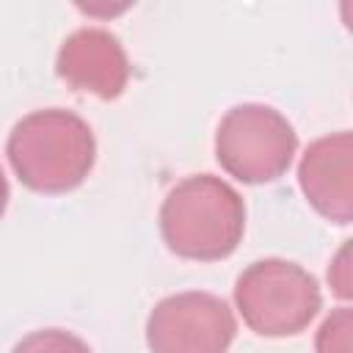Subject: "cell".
Returning a JSON list of instances; mask_svg holds the SVG:
<instances>
[{"label":"cell","mask_w":353,"mask_h":353,"mask_svg":"<svg viewBox=\"0 0 353 353\" xmlns=\"http://www.w3.org/2000/svg\"><path fill=\"white\" fill-rule=\"evenodd\" d=\"M17 179L44 196H61L85 182L97 160V141L88 121L63 108H44L22 116L6 143Z\"/></svg>","instance_id":"6da1fadb"},{"label":"cell","mask_w":353,"mask_h":353,"mask_svg":"<svg viewBox=\"0 0 353 353\" xmlns=\"http://www.w3.org/2000/svg\"><path fill=\"white\" fill-rule=\"evenodd\" d=\"M160 234L171 254L218 262L234 254L245 232V201L221 176L190 174L160 204Z\"/></svg>","instance_id":"7a4b0ae2"},{"label":"cell","mask_w":353,"mask_h":353,"mask_svg":"<svg viewBox=\"0 0 353 353\" xmlns=\"http://www.w3.org/2000/svg\"><path fill=\"white\" fill-rule=\"evenodd\" d=\"M234 303L243 323L259 336H295L320 312L317 279L279 256L251 262L234 281Z\"/></svg>","instance_id":"3957f363"},{"label":"cell","mask_w":353,"mask_h":353,"mask_svg":"<svg viewBox=\"0 0 353 353\" xmlns=\"http://www.w3.org/2000/svg\"><path fill=\"white\" fill-rule=\"evenodd\" d=\"M298 152V132L270 105L243 102L226 110L215 132V157L221 168L245 182H276L292 165Z\"/></svg>","instance_id":"277c9868"},{"label":"cell","mask_w":353,"mask_h":353,"mask_svg":"<svg viewBox=\"0 0 353 353\" xmlns=\"http://www.w3.org/2000/svg\"><path fill=\"white\" fill-rule=\"evenodd\" d=\"M234 334L237 320L229 303L201 290L168 295L146 317L152 353H226Z\"/></svg>","instance_id":"5b68a950"},{"label":"cell","mask_w":353,"mask_h":353,"mask_svg":"<svg viewBox=\"0 0 353 353\" xmlns=\"http://www.w3.org/2000/svg\"><path fill=\"white\" fill-rule=\"evenodd\" d=\"M58 77L99 99H116L130 83V61L119 41L105 28H77L69 33L55 58Z\"/></svg>","instance_id":"8992f818"},{"label":"cell","mask_w":353,"mask_h":353,"mask_svg":"<svg viewBox=\"0 0 353 353\" xmlns=\"http://www.w3.org/2000/svg\"><path fill=\"white\" fill-rule=\"evenodd\" d=\"M298 185L306 201L328 221H353V135L339 130L312 141L298 163Z\"/></svg>","instance_id":"52a82bcc"},{"label":"cell","mask_w":353,"mask_h":353,"mask_svg":"<svg viewBox=\"0 0 353 353\" xmlns=\"http://www.w3.org/2000/svg\"><path fill=\"white\" fill-rule=\"evenodd\" d=\"M11 353H91V347L63 328H39L22 336Z\"/></svg>","instance_id":"ba28073f"},{"label":"cell","mask_w":353,"mask_h":353,"mask_svg":"<svg viewBox=\"0 0 353 353\" xmlns=\"http://www.w3.org/2000/svg\"><path fill=\"white\" fill-rule=\"evenodd\" d=\"M350 331H353V312L347 306L334 309L320 323L314 350L317 353H350Z\"/></svg>","instance_id":"9c48e42d"},{"label":"cell","mask_w":353,"mask_h":353,"mask_svg":"<svg viewBox=\"0 0 353 353\" xmlns=\"http://www.w3.org/2000/svg\"><path fill=\"white\" fill-rule=\"evenodd\" d=\"M328 281L336 287V292H339L342 298L350 295V279H347V245L339 251L336 262L331 265V270H328Z\"/></svg>","instance_id":"30bf717a"},{"label":"cell","mask_w":353,"mask_h":353,"mask_svg":"<svg viewBox=\"0 0 353 353\" xmlns=\"http://www.w3.org/2000/svg\"><path fill=\"white\" fill-rule=\"evenodd\" d=\"M8 196H11V190H8V179H6V174H3V168H0V218L6 215Z\"/></svg>","instance_id":"8fae6325"}]
</instances>
